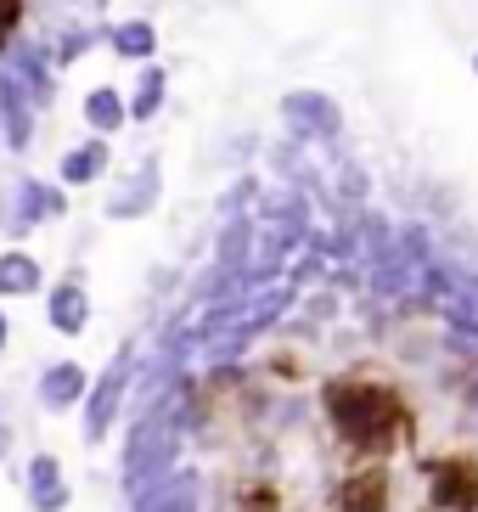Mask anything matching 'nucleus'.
Returning <instances> with one entry per match:
<instances>
[{
	"label": "nucleus",
	"mask_w": 478,
	"mask_h": 512,
	"mask_svg": "<svg viewBox=\"0 0 478 512\" xmlns=\"http://www.w3.org/2000/svg\"><path fill=\"white\" fill-rule=\"evenodd\" d=\"M321 411H327L332 434L355 462H383L394 456L411 439V406L405 394L383 377H366V372H344V377H327L321 383Z\"/></svg>",
	"instance_id": "obj_1"
},
{
	"label": "nucleus",
	"mask_w": 478,
	"mask_h": 512,
	"mask_svg": "<svg viewBox=\"0 0 478 512\" xmlns=\"http://www.w3.org/2000/svg\"><path fill=\"white\" fill-rule=\"evenodd\" d=\"M169 473H175V417L152 411V417L135 422V439H130V490L141 496Z\"/></svg>",
	"instance_id": "obj_2"
},
{
	"label": "nucleus",
	"mask_w": 478,
	"mask_h": 512,
	"mask_svg": "<svg viewBox=\"0 0 478 512\" xmlns=\"http://www.w3.org/2000/svg\"><path fill=\"white\" fill-rule=\"evenodd\" d=\"M130 383H135V344H119L113 349V361L102 366V377H96V389H85V445L107 439L113 417L124 411Z\"/></svg>",
	"instance_id": "obj_3"
},
{
	"label": "nucleus",
	"mask_w": 478,
	"mask_h": 512,
	"mask_svg": "<svg viewBox=\"0 0 478 512\" xmlns=\"http://www.w3.org/2000/svg\"><path fill=\"white\" fill-rule=\"evenodd\" d=\"M282 130L299 147H315V141H338L344 136V107L332 102L327 91H287L282 96Z\"/></svg>",
	"instance_id": "obj_4"
},
{
	"label": "nucleus",
	"mask_w": 478,
	"mask_h": 512,
	"mask_svg": "<svg viewBox=\"0 0 478 512\" xmlns=\"http://www.w3.org/2000/svg\"><path fill=\"white\" fill-rule=\"evenodd\" d=\"M428 512H478V456H428Z\"/></svg>",
	"instance_id": "obj_5"
},
{
	"label": "nucleus",
	"mask_w": 478,
	"mask_h": 512,
	"mask_svg": "<svg viewBox=\"0 0 478 512\" xmlns=\"http://www.w3.org/2000/svg\"><path fill=\"white\" fill-rule=\"evenodd\" d=\"M68 214V197H62V186H45V181H23L12 186V192L0 197V226L12 231V237H23L29 226H40V220H62Z\"/></svg>",
	"instance_id": "obj_6"
},
{
	"label": "nucleus",
	"mask_w": 478,
	"mask_h": 512,
	"mask_svg": "<svg viewBox=\"0 0 478 512\" xmlns=\"http://www.w3.org/2000/svg\"><path fill=\"white\" fill-rule=\"evenodd\" d=\"M389 507H394L389 462H355L332 490V512H389Z\"/></svg>",
	"instance_id": "obj_7"
},
{
	"label": "nucleus",
	"mask_w": 478,
	"mask_h": 512,
	"mask_svg": "<svg viewBox=\"0 0 478 512\" xmlns=\"http://www.w3.org/2000/svg\"><path fill=\"white\" fill-rule=\"evenodd\" d=\"M158 192H164V169H158V158H141V169L107 197L102 209H107V220H141V214L158 209Z\"/></svg>",
	"instance_id": "obj_8"
},
{
	"label": "nucleus",
	"mask_w": 478,
	"mask_h": 512,
	"mask_svg": "<svg viewBox=\"0 0 478 512\" xmlns=\"http://www.w3.org/2000/svg\"><path fill=\"white\" fill-rule=\"evenodd\" d=\"M45 321L62 332V338H79V332L90 327V293L79 276H62V282H51V293H45Z\"/></svg>",
	"instance_id": "obj_9"
},
{
	"label": "nucleus",
	"mask_w": 478,
	"mask_h": 512,
	"mask_svg": "<svg viewBox=\"0 0 478 512\" xmlns=\"http://www.w3.org/2000/svg\"><path fill=\"white\" fill-rule=\"evenodd\" d=\"M107 164H113V141H107V136H90V141H79L74 152H62L57 181H62V186H96V181L107 175Z\"/></svg>",
	"instance_id": "obj_10"
},
{
	"label": "nucleus",
	"mask_w": 478,
	"mask_h": 512,
	"mask_svg": "<svg viewBox=\"0 0 478 512\" xmlns=\"http://www.w3.org/2000/svg\"><path fill=\"white\" fill-rule=\"evenodd\" d=\"M85 389H90L85 366H79V361H57V366H45V377H40V406L45 411H68V406L85 400Z\"/></svg>",
	"instance_id": "obj_11"
},
{
	"label": "nucleus",
	"mask_w": 478,
	"mask_h": 512,
	"mask_svg": "<svg viewBox=\"0 0 478 512\" xmlns=\"http://www.w3.org/2000/svg\"><path fill=\"white\" fill-rule=\"evenodd\" d=\"M102 40H107V51H113V57H124V62H152V57H158V29H152L147 17L107 23Z\"/></svg>",
	"instance_id": "obj_12"
},
{
	"label": "nucleus",
	"mask_w": 478,
	"mask_h": 512,
	"mask_svg": "<svg viewBox=\"0 0 478 512\" xmlns=\"http://www.w3.org/2000/svg\"><path fill=\"white\" fill-rule=\"evenodd\" d=\"M164 96H169L164 62H158V57L141 62V79H135V91L124 96V107H130V124H152L158 113H164Z\"/></svg>",
	"instance_id": "obj_13"
},
{
	"label": "nucleus",
	"mask_w": 478,
	"mask_h": 512,
	"mask_svg": "<svg viewBox=\"0 0 478 512\" xmlns=\"http://www.w3.org/2000/svg\"><path fill=\"white\" fill-rule=\"evenodd\" d=\"M40 287H45V271L34 254H23V248L0 254V299H34Z\"/></svg>",
	"instance_id": "obj_14"
},
{
	"label": "nucleus",
	"mask_w": 478,
	"mask_h": 512,
	"mask_svg": "<svg viewBox=\"0 0 478 512\" xmlns=\"http://www.w3.org/2000/svg\"><path fill=\"white\" fill-rule=\"evenodd\" d=\"M85 124L90 136H119L124 124H130V107H124V91H113V85H96V91L85 96Z\"/></svg>",
	"instance_id": "obj_15"
},
{
	"label": "nucleus",
	"mask_w": 478,
	"mask_h": 512,
	"mask_svg": "<svg viewBox=\"0 0 478 512\" xmlns=\"http://www.w3.org/2000/svg\"><path fill=\"white\" fill-rule=\"evenodd\" d=\"M51 490H62V462L51 451H40L29 462V501H40V496H51Z\"/></svg>",
	"instance_id": "obj_16"
},
{
	"label": "nucleus",
	"mask_w": 478,
	"mask_h": 512,
	"mask_svg": "<svg viewBox=\"0 0 478 512\" xmlns=\"http://www.w3.org/2000/svg\"><path fill=\"white\" fill-rule=\"evenodd\" d=\"M237 512H282V496H276V484H265V479L242 484V496H237Z\"/></svg>",
	"instance_id": "obj_17"
},
{
	"label": "nucleus",
	"mask_w": 478,
	"mask_h": 512,
	"mask_svg": "<svg viewBox=\"0 0 478 512\" xmlns=\"http://www.w3.org/2000/svg\"><path fill=\"white\" fill-rule=\"evenodd\" d=\"M23 17H29V0H0V51L23 34Z\"/></svg>",
	"instance_id": "obj_18"
},
{
	"label": "nucleus",
	"mask_w": 478,
	"mask_h": 512,
	"mask_svg": "<svg viewBox=\"0 0 478 512\" xmlns=\"http://www.w3.org/2000/svg\"><path fill=\"white\" fill-rule=\"evenodd\" d=\"M62 507H68V484H62V490H51V496L34 501V512H62Z\"/></svg>",
	"instance_id": "obj_19"
},
{
	"label": "nucleus",
	"mask_w": 478,
	"mask_h": 512,
	"mask_svg": "<svg viewBox=\"0 0 478 512\" xmlns=\"http://www.w3.org/2000/svg\"><path fill=\"white\" fill-rule=\"evenodd\" d=\"M6 338H12V321H6V304H0V349H6Z\"/></svg>",
	"instance_id": "obj_20"
},
{
	"label": "nucleus",
	"mask_w": 478,
	"mask_h": 512,
	"mask_svg": "<svg viewBox=\"0 0 478 512\" xmlns=\"http://www.w3.org/2000/svg\"><path fill=\"white\" fill-rule=\"evenodd\" d=\"M6 445H12V428H0V456H6Z\"/></svg>",
	"instance_id": "obj_21"
},
{
	"label": "nucleus",
	"mask_w": 478,
	"mask_h": 512,
	"mask_svg": "<svg viewBox=\"0 0 478 512\" xmlns=\"http://www.w3.org/2000/svg\"><path fill=\"white\" fill-rule=\"evenodd\" d=\"M90 6H96V12H107V6H113V0H90Z\"/></svg>",
	"instance_id": "obj_22"
},
{
	"label": "nucleus",
	"mask_w": 478,
	"mask_h": 512,
	"mask_svg": "<svg viewBox=\"0 0 478 512\" xmlns=\"http://www.w3.org/2000/svg\"><path fill=\"white\" fill-rule=\"evenodd\" d=\"M473 74H478V51H473Z\"/></svg>",
	"instance_id": "obj_23"
}]
</instances>
